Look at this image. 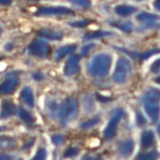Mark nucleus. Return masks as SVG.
<instances>
[{"mask_svg": "<svg viewBox=\"0 0 160 160\" xmlns=\"http://www.w3.org/2000/svg\"><path fill=\"white\" fill-rule=\"evenodd\" d=\"M146 114L152 123L158 122L160 115V90L156 88L148 89L142 97Z\"/></svg>", "mask_w": 160, "mask_h": 160, "instance_id": "1", "label": "nucleus"}, {"mask_svg": "<svg viewBox=\"0 0 160 160\" xmlns=\"http://www.w3.org/2000/svg\"><path fill=\"white\" fill-rule=\"evenodd\" d=\"M111 66V56L108 53H99L91 58L88 64V71L92 76L108 75Z\"/></svg>", "mask_w": 160, "mask_h": 160, "instance_id": "2", "label": "nucleus"}, {"mask_svg": "<svg viewBox=\"0 0 160 160\" xmlns=\"http://www.w3.org/2000/svg\"><path fill=\"white\" fill-rule=\"evenodd\" d=\"M78 112V102L73 97L67 98L58 110V117L60 123L65 125L68 122L76 118Z\"/></svg>", "mask_w": 160, "mask_h": 160, "instance_id": "3", "label": "nucleus"}, {"mask_svg": "<svg viewBox=\"0 0 160 160\" xmlns=\"http://www.w3.org/2000/svg\"><path fill=\"white\" fill-rule=\"evenodd\" d=\"M131 74V62L127 58L122 57L118 60L113 74V80L117 83L127 82Z\"/></svg>", "mask_w": 160, "mask_h": 160, "instance_id": "4", "label": "nucleus"}, {"mask_svg": "<svg viewBox=\"0 0 160 160\" xmlns=\"http://www.w3.org/2000/svg\"><path fill=\"white\" fill-rule=\"evenodd\" d=\"M28 51L30 55L38 58L48 57L51 51V48L48 42L42 39H35L28 46Z\"/></svg>", "mask_w": 160, "mask_h": 160, "instance_id": "5", "label": "nucleus"}, {"mask_svg": "<svg viewBox=\"0 0 160 160\" xmlns=\"http://www.w3.org/2000/svg\"><path fill=\"white\" fill-rule=\"evenodd\" d=\"M125 112L122 109H117L115 111L114 115L110 119L109 122H108V126L106 127L105 130H104V136L107 138L110 139L112 138L115 136L117 131V128L122 118H123Z\"/></svg>", "mask_w": 160, "mask_h": 160, "instance_id": "6", "label": "nucleus"}, {"mask_svg": "<svg viewBox=\"0 0 160 160\" xmlns=\"http://www.w3.org/2000/svg\"><path fill=\"white\" fill-rule=\"evenodd\" d=\"M75 12L72 10L65 7H44L39 8L35 12L38 16H48V15H74Z\"/></svg>", "mask_w": 160, "mask_h": 160, "instance_id": "7", "label": "nucleus"}, {"mask_svg": "<svg viewBox=\"0 0 160 160\" xmlns=\"http://www.w3.org/2000/svg\"><path fill=\"white\" fill-rule=\"evenodd\" d=\"M19 85V78L16 75H10L0 84V95H11Z\"/></svg>", "mask_w": 160, "mask_h": 160, "instance_id": "8", "label": "nucleus"}, {"mask_svg": "<svg viewBox=\"0 0 160 160\" xmlns=\"http://www.w3.org/2000/svg\"><path fill=\"white\" fill-rule=\"evenodd\" d=\"M79 60L80 57L78 55H72L68 59L64 66V75L66 76H71L79 71Z\"/></svg>", "mask_w": 160, "mask_h": 160, "instance_id": "9", "label": "nucleus"}, {"mask_svg": "<svg viewBox=\"0 0 160 160\" xmlns=\"http://www.w3.org/2000/svg\"><path fill=\"white\" fill-rule=\"evenodd\" d=\"M17 112V108L15 103L8 99H4L1 104V112L0 118H8L12 116Z\"/></svg>", "mask_w": 160, "mask_h": 160, "instance_id": "10", "label": "nucleus"}, {"mask_svg": "<svg viewBox=\"0 0 160 160\" xmlns=\"http://www.w3.org/2000/svg\"><path fill=\"white\" fill-rule=\"evenodd\" d=\"M37 34L42 38L49 40H61L63 37V34L61 31L50 29V28H42L36 31Z\"/></svg>", "mask_w": 160, "mask_h": 160, "instance_id": "11", "label": "nucleus"}, {"mask_svg": "<svg viewBox=\"0 0 160 160\" xmlns=\"http://www.w3.org/2000/svg\"><path fill=\"white\" fill-rule=\"evenodd\" d=\"M135 148V142L132 139H128L123 141L118 146V151L120 155L123 157H128L131 155V153L134 151Z\"/></svg>", "mask_w": 160, "mask_h": 160, "instance_id": "12", "label": "nucleus"}, {"mask_svg": "<svg viewBox=\"0 0 160 160\" xmlns=\"http://www.w3.org/2000/svg\"><path fill=\"white\" fill-rule=\"evenodd\" d=\"M20 98L27 105L32 108L35 105V98L32 89L30 87H25L20 92Z\"/></svg>", "mask_w": 160, "mask_h": 160, "instance_id": "13", "label": "nucleus"}, {"mask_svg": "<svg viewBox=\"0 0 160 160\" xmlns=\"http://www.w3.org/2000/svg\"><path fill=\"white\" fill-rule=\"evenodd\" d=\"M155 142V134L152 131H145L142 132L141 136V147L142 149H147L154 144Z\"/></svg>", "mask_w": 160, "mask_h": 160, "instance_id": "14", "label": "nucleus"}, {"mask_svg": "<svg viewBox=\"0 0 160 160\" xmlns=\"http://www.w3.org/2000/svg\"><path fill=\"white\" fill-rule=\"evenodd\" d=\"M77 48L76 44H71V45H67L62 47V48H58L56 51V56H55V59L56 61H60L65 56L72 53L73 51H75Z\"/></svg>", "mask_w": 160, "mask_h": 160, "instance_id": "15", "label": "nucleus"}, {"mask_svg": "<svg viewBox=\"0 0 160 160\" xmlns=\"http://www.w3.org/2000/svg\"><path fill=\"white\" fill-rule=\"evenodd\" d=\"M16 147V141L9 136H0V151L11 150Z\"/></svg>", "mask_w": 160, "mask_h": 160, "instance_id": "16", "label": "nucleus"}, {"mask_svg": "<svg viewBox=\"0 0 160 160\" xmlns=\"http://www.w3.org/2000/svg\"><path fill=\"white\" fill-rule=\"evenodd\" d=\"M115 11L117 15L122 17H127L132 15L137 11V8L133 6L128 5H118L115 8Z\"/></svg>", "mask_w": 160, "mask_h": 160, "instance_id": "17", "label": "nucleus"}, {"mask_svg": "<svg viewBox=\"0 0 160 160\" xmlns=\"http://www.w3.org/2000/svg\"><path fill=\"white\" fill-rule=\"evenodd\" d=\"M159 17L157 15L155 14H151V13L148 12H141L139 13L138 15L136 16L137 20L140 21V22H143L148 23V25H151V24H154L157 20L158 19Z\"/></svg>", "mask_w": 160, "mask_h": 160, "instance_id": "18", "label": "nucleus"}, {"mask_svg": "<svg viewBox=\"0 0 160 160\" xmlns=\"http://www.w3.org/2000/svg\"><path fill=\"white\" fill-rule=\"evenodd\" d=\"M112 33L110 31H91V32L88 33L84 35L83 38L84 40H91V39H95V38H103V37L108 36L111 35Z\"/></svg>", "mask_w": 160, "mask_h": 160, "instance_id": "19", "label": "nucleus"}, {"mask_svg": "<svg viewBox=\"0 0 160 160\" xmlns=\"http://www.w3.org/2000/svg\"><path fill=\"white\" fill-rule=\"evenodd\" d=\"M159 158V153L158 151L153 150V151H148V152L145 153H140L136 156V159L139 160H152V159H157Z\"/></svg>", "mask_w": 160, "mask_h": 160, "instance_id": "20", "label": "nucleus"}, {"mask_svg": "<svg viewBox=\"0 0 160 160\" xmlns=\"http://www.w3.org/2000/svg\"><path fill=\"white\" fill-rule=\"evenodd\" d=\"M18 116L22 121H24L27 123H33L35 120V117L33 116L32 114L24 108H20L18 110Z\"/></svg>", "mask_w": 160, "mask_h": 160, "instance_id": "21", "label": "nucleus"}, {"mask_svg": "<svg viewBox=\"0 0 160 160\" xmlns=\"http://www.w3.org/2000/svg\"><path fill=\"white\" fill-rule=\"evenodd\" d=\"M111 25L115 28H118V29L121 30L123 32L130 33L133 30V25L131 22H111Z\"/></svg>", "mask_w": 160, "mask_h": 160, "instance_id": "22", "label": "nucleus"}, {"mask_svg": "<svg viewBox=\"0 0 160 160\" xmlns=\"http://www.w3.org/2000/svg\"><path fill=\"white\" fill-rule=\"evenodd\" d=\"M100 120L101 119H100L99 117H95V118H91V119L82 122L81 124V128H83V129H90V128H93V127H95L97 124L99 123Z\"/></svg>", "mask_w": 160, "mask_h": 160, "instance_id": "23", "label": "nucleus"}, {"mask_svg": "<svg viewBox=\"0 0 160 160\" xmlns=\"http://www.w3.org/2000/svg\"><path fill=\"white\" fill-rule=\"evenodd\" d=\"M159 53H160V49H158V48L149 50V51H146V52L142 53V54L139 55V59L142 60V61H144V60H147L149 58H151V57L153 56V55L159 54Z\"/></svg>", "mask_w": 160, "mask_h": 160, "instance_id": "24", "label": "nucleus"}, {"mask_svg": "<svg viewBox=\"0 0 160 160\" xmlns=\"http://www.w3.org/2000/svg\"><path fill=\"white\" fill-rule=\"evenodd\" d=\"M92 22L91 20L89 19H84V20H80V21H76V22H71L70 25L73 28H86L87 26L91 24Z\"/></svg>", "mask_w": 160, "mask_h": 160, "instance_id": "25", "label": "nucleus"}, {"mask_svg": "<svg viewBox=\"0 0 160 160\" xmlns=\"http://www.w3.org/2000/svg\"><path fill=\"white\" fill-rule=\"evenodd\" d=\"M69 2L79 6L84 9H88L91 6V0H69Z\"/></svg>", "mask_w": 160, "mask_h": 160, "instance_id": "26", "label": "nucleus"}, {"mask_svg": "<svg viewBox=\"0 0 160 160\" xmlns=\"http://www.w3.org/2000/svg\"><path fill=\"white\" fill-rule=\"evenodd\" d=\"M136 123L140 128H142L148 123L146 118L142 115V113L140 112V111H137L136 112Z\"/></svg>", "mask_w": 160, "mask_h": 160, "instance_id": "27", "label": "nucleus"}, {"mask_svg": "<svg viewBox=\"0 0 160 160\" xmlns=\"http://www.w3.org/2000/svg\"><path fill=\"white\" fill-rule=\"evenodd\" d=\"M47 151H46L44 148H40V149L38 150L37 153L35 154V155L33 157V159H36V160H43L46 159L47 158Z\"/></svg>", "mask_w": 160, "mask_h": 160, "instance_id": "28", "label": "nucleus"}, {"mask_svg": "<svg viewBox=\"0 0 160 160\" xmlns=\"http://www.w3.org/2000/svg\"><path fill=\"white\" fill-rule=\"evenodd\" d=\"M78 152H79V150H78V148H69V149H68L65 152H64L63 156L65 157V158H71V157L76 156L78 154Z\"/></svg>", "mask_w": 160, "mask_h": 160, "instance_id": "29", "label": "nucleus"}, {"mask_svg": "<svg viewBox=\"0 0 160 160\" xmlns=\"http://www.w3.org/2000/svg\"><path fill=\"white\" fill-rule=\"evenodd\" d=\"M51 141L55 145H60L65 141V137L62 135H55L51 137Z\"/></svg>", "mask_w": 160, "mask_h": 160, "instance_id": "30", "label": "nucleus"}, {"mask_svg": "<svg viewBox=\"0 0 160 160\" xmlns=\"http://www.w3.org/2000/svg\"><path fill=\"white\" fill-rule=\"evenodd\" d=\"M58 105H57L56 102L55 101H50L49 104H48V110H49V112L51 114L55 115L56 114L57 111H58Z\"/></svg>", "mask_w": 160, "mask_h": 160, "instance_id": "31", "label": "nucleus"}, {"mask_svg": "<svg viewBox=\"0 0 160 160\" xmlns=\"http://www.w3.org/2000/svg\"><path fill=\"white\" fill-rule=\"evenodd\" d=\"M85 102V108L87 111H91L93 110V106H94V102L92 101V98H90V97H86V99L84 100Z\"/></svg>", "mask_w": 160, "mask_h": 160, "instance_id": "32", "label": "nucleus"}, {"mask_svg": "<svg viewBox=\"0 0 160 160\" xmlns=\"http://www.w3.org/2000/svg\"><path fill=\"white\" fill-rule=\"evenodd\" d=\"M94 45L95 44H88V45L84 46L82 49V51H81V56H85V55H88V53L90 52V51H91V48L94 47Z\"/></svg>", "mask_w": 160, "mask_h": 160, "instance_id": "33", "label": "nucleus"}, {"mask_svg": "<svg viewBox=\"0 0 160 160\" xmlns=\"http://www.w3.org/2000/svg\"><path fill=\"white\" fill-rule=\"evenodd\" d=\"M160 70V58L157 59L153 65L151 66V71H152L153 73H157Z\"/></svg>", "mask_w": 160, "mask_h": 160, "instance_id": "34", "label": "nucleus"}, {"mask_svg": "<svg viewBox=\"0 0 160 160\" xmlns=\"http://www.w3.org/2000/svg\"><path fill=\"white\" fill-rule=\"evenodd\" d=\"M96 98H97V99L99 101V102H103V103H106V102H110V101L111 100V98H110V97L104 96V95H100V94H98V93H96Z\"/></svg>", "mask_w": 160, "mask_h": 160, "instance_id": "35", "label": "nucleus"}, {"mask_svg": "<svg viewBox=\"0 0 160 160\" xmlns=\"http://www.w3.org/2000/svg\"><path fill=\"white\" fill-rule=\"evenodd\" d=\"M33 78L35 80H36V81H40V80L43 79V75L41 74V73L39 72H35L32 75Z\"/></svg>", "mask_w": 160, "mask_h": 160, "instance_id": "36", "label": "nucleus"}, {"mask_svg": "<svg viewBox=\"0 0 160 160\" xmlns=\"http://www.w3.org/2000/svg\"><path fill=\"white\" fill-rule=\"evenodd\" d=\"M12 2V0H0V5L9 6Z\"/></svg>", "mask_w": 160, "mask_h": 160, "instance_id": "37", "label": "nucleus"}, {"mask_svg": "<svg viewBox=\"0 0 160 160\" xmlns=\"http://www.w3.org/2000/svg\"><path fill=\"white\" fill-rule=\"evenodd\" d=\"M153 5H154V8H155L157 11H160V0H155V2H154V3H153Z\"/></svg>", "mask_w": 160, "mask_h": 160, "instance_id": "38", "label": "nucleus"}, {"mask_svg": "<svg viewBox=\"0 0 160 160\" xmlns=\"http://www.w3.org/2000/svg\"><path fill=\"white\" fill-rule=\"evenodd\" d=\"M33 144H34V141H33V140L31 142V143H30V142H28V143L25 144V146L23 147V149H29V148H31V147H32Z\"/></svg>", "mask_w": 160, "mask_h": 160, "instance_id": "39", "label": "nucleus"}, {"mask_svg": "<svg viewBox=\"0 0 160 160\" xmlns=\"http://www.w3.org/2000/svg\"><path fill=\"white\" fill-rule=\"evenodd\" d=\"M11 158H13L12 156L8 155H0V159H11Z\"/></svg>", "mask_w": 160, "mask_h": 160, "instance_id": "40", "label": "nucleus"}, {"mask_svg": "<svg viewBox=\"0 0 160 160\" xmlns=\"http://www.w3.org/2000/svg\"><path fill=\"white\" fill-rule=\"evenodd\" d=\"M13 48V45L11 43H8L5 46V49L8 50V51H11Z\"/></svg>", "mask_w": 160, "mask_h": 160, "instance_id": "41", "label": "nucleus"}, {"mask_svg": "<svg viewBox=\"0 0 160 160\" xmlns=\"http://www.w3.org/2000/svg\"><path fill=\"white\" fill-rule=\"evenodd\" d=\"M155 82H156V83L160 84V76H158V77H157V78H155Z\"/></svg>", "mask_w": 160, "mask_h": 160, "instance_id": "42", "label": "nucleus"}, {"mask_svg": "<svg viewBox=\"0 0 160 160\" xmlns=\"http://www.w3.org/2000/svg\"><path fill=\"white\" fill-rule=\"evenodd\" d=\"M157 131H158V135H159V136H160V123L158 124V127H157Z\"/></svg>", "mask_w": 160, "mask_h": 160, "instance_id": "43", "label": "nucleus"}, {"mask_svg": "<svg viewBox=\"0 0 160 160\" xmlns=\"http://www.w3.org/2000/svg\"><path fill=\"white\" fill-rule=\"evenodd\" d=\"M6 129H7V128H6V127H0V131H5Z\"/></svg>", "mask_w": 160, "mask_h": 160, "instance_id": "44", "label": "nucleus"}, {"mask_svg": "<svg viewBox=\"0 0 160 160\" xmlns=\"http://www.w3.org/2000/svg\"><path fill=\"white\" fill-rule=\"evenodd\" d=\"M28 1H41V0H28Z\"/></svg>", "mask_w": 160, "mask_h": 160, "instance_id": "45", "label": "nucleus"}, {"mask_svg": "<svg viewBox=\"0 0 160 160\" xmlns=\"http://www.w3.org/2000/svg\"><path fill=\"white\" fill-rule=\"evenodd\" d=\"M3 58H4V57H0V61L3 59Z\"/></svg>", "mask_w": 160, "mask_h": 160, "instance_id": "46", "label": "nucleus"}, {"mask_svg": "<svg viewBox=\"0 0 160 160\" xmlns=\"http://www.w3.org/2000/svg\"><path fill=\"white\" fill-rule=\"evenodd\" d=\"M1 33H2V30H1V28H0V35H1Z\"/></svg>", "mask_w": 160, "mask_h": 160, "instance_id": "47", "label": "nucleus"}, {"mask_svg": "<svg viewBox=\"0 0 160 160\" xmlns=\"http://www.w3.org/2000/svg\"><path fill=\"white\" fill-rule=\"evenodd\" d=\"M137 1H142V0H137Z\"/></svg>", "mask_w": 160, "mask_h": 160, "instance_id": "48", "label": "nucleus"}]
</instances>
